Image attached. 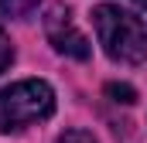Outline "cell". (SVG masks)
Segmentation results:
<instances>
[{"mask_svg":"<svg viewBox=\"0 0 147 143\" xmlns=\"http://www.w3.org/2000/svg\"><path fill=\"white\" fill-rule=\"evenodd\" d=\"M45 34H48L51 48H55L58 55H65V58H79V61L89 58V41H86V34L75 27L72 10L55 7V10L45 17Z\"/></svg>","mask_w":147,"mask_h":143,"instance_id":"cell-3","label":"cell"},{"mask_svg":"<svg viewBox=\"0 0 147 143\" xmlns=\"http://www.w3.org/2000/svg\"><path fill=\"white\" fill-rule=\"evenodd\" d=\"M38 3L41 0H0V14L10 17V21H24L38 10Z\"/></svg>","mask_w":147,"mask_h":143,"instance_id":"cell-4","label":"cell"},{"mask_svg":"<svg viewBox=\"0 0 147 143\" xmlns=\"http://www.w3.org/2000/svg\"><path fill=\"white\" fill-rule=\"evenodd\" d=\"M14 61V44H10V37L3 34V27H0V72L7 68Z\"/></svg>","mask_w":147,"mask_h":143,"instance_id":"cell-5","label":"cell"},{"mask_svg":"<svg viewBox=\"0 0 147 143\" xmlns=\"http://www.w3.org/2000/svg\"><path fill=\"white\" fill-rule=\"evenodd\" d=\"M55 143H96V136L86 133V130H69V133H62Z\"/></svg>","mask_w":147,"mask_h":143,"instance_id":"cell-6","label":"cell"},{"mask_svg":"<svg viewBox=\"0 0 147 143\" xmlns=\"http://www.w3.org/2000/svg\"><path fill=\"white\" fill-rule=\"evenodd\" d=\"M137 3H140V7H144V10H147V0H137Z\"/></svg>","mask_w":147,"mask_h":143,"instance_id":"cell-8","label":"cell"},{"mask_svg":"<svg viewBox=\"0 0 147 143\" xmlns=\"http://www.w3.org/2000/svg\"><path fill=\"white\" fill-rule=\"evenodd\" d=\"M106 92L110 96H120L116 102H134V89L130 85H106Z\"/></svg>","mask_w":147,"mask_h":143,"instance_id":"cell-7","label":"cell"},{"mask_svg":"<svg viewBox=\"0 0 147 143\" xmlns=\"http://www.w3.org/2000/svg\"><path fill=\"white\" fill-rule=\"evenodd\" d=\"M55 112V92L41 78H24L0 89V133H21Z\"/></svg>","mask_w":147,"mask_h":143,"instance_id":"cell-2","label":"cell"},{"mask_svg":"<svg viewBox=\"0 0 147 143\" xmlns=\"http://www.w3.org/2000/svg\"><path fill=\"white\" fill-rule=\"evenodd\" d=\"M92 27L103 44V51L120 65H140L147 61V21L134 10H123L116 3L92 7Z\"/></svg>","mask_w":147,"mask_h":143,"instance_id":"cell-1","label":"cell"}]
</instances>
